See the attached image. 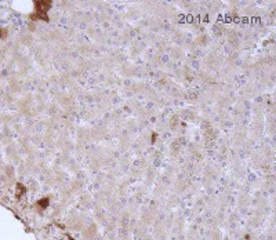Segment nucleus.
<instances>
[{
	"instance_id": "nucleus-2",
	"label": "nucleus",
	"mask_w": 276,
	"mask_h": 240,
	"mask_svg": "<svg viewBox=\"0 0 276 240\" xmlns=\"http://www.w3.org/2000/svg\"><path fill=\"white\" fill-rule=\"evenodd\" d=\"M25 192H26V188L24 186L22 183H17V186H15V196H17V199H19L21 196H24Z\"/></svg>"
},
{
	"instance_id": "nucleus-1",
	"label": "nucleus",
	"mask_w": 276,
	"mask_h": 240,
	"mask_svg": "<svg viewBox=\"0 0 276 240\" xmlns=\"http://www.w3.org/2000/svg\"><path fill=\"white\" fill-rule=\"evenodd\" d=\"M35 12H32L30 14L29 18L32 19V21H39V19H42V21H49V15H47V12H49V10L51 8V6H53V1L51 0H38V1H35Z\"/></svg>"
},
{
	"instance_id": "nucleus-5",
	"label": "nucleus",
	"mask_w": 276,
	"mask_h": 240,
	"mask_svg": "<svg viewBox=\"0 0 276 240\" xmlns=\"http://www.w3.org/2000/svg\"><path fill=\"white\" fill-rule=\"evenodd\" d=\"M151 139H152V142H155L156 139H158V134H156V133L152 134V138H151Z\"/></svg>"
},
{
	"instance_id": "nucleus-4",
	"label": "nucleus",
	"mask_w": 276,
	"mask_h": 240,
	"mask_svg": "<svg viewBox=\"0 0 276 240\" xmlns=\"http://www.w3.org/2000/svg\"><path fill=\"white\" fill-rule=\"evenodd\" d=\"M7 36V31L6 29H0V39H4Z\"/></svg>"
},
{
	"instance_id": "nucleus-3",
	"label": "nucleus",
	"mask_w": 276,
	"mask_h": 240,
	"mask_svg": "<svg viewBox=\"0 0 276 240\" xmlns=\"http://www.w3.org/2000/svg\"><path fill=\"white\" fill-rule=\"evenodd\" d=\"M36 204H38L40 208H47V207H49V204H50V197H47V196H46V197H42L40 200H38V203H36Z\"/></svg>"
},
{
	"instance_id": "nucleus-6",
	"label": "nucleus",
	"mask_w": 276,
	"mask_h": 240,
	"mask_svg": "<svg viewBox=\"0 0 276 240\" xmlns=\"http://www.w3.org/2000/svg\"><path fill=\"white\" fill-rule=\"evenodd\" d=\"M69 240H73V239H72V237H71V236H69Z\"/></svg>"
}]
</instances>
